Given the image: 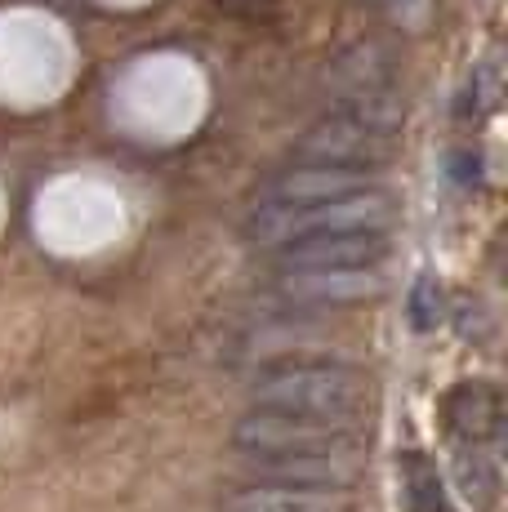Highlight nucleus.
Masks as SVG:
<instances>
[{"label": "nucleus", "instance_id": "obj_1", "mask_svg": "<svg viewBox=\"0 0 508 512\" xmlns=\"http://www.w3.org/2000/svg\"><path fill=\"white\" fill-rule=\"evenodd\" d=\"M246 392H250V410L361 423V410L370 401V379L348 361L281 357L254 370Z\"/></svg>", "mask_w": 508, "mask_h": 512}, {"label": "nucleus", "instance_id": "obj_2", "mask_svg": "<svg viewBox=\"0 0 508 512\" xmlns=\"http://www.w3.org/2000/svg\"><path fill=\"white\" fill-rule=\"evenodd\" d=\"M397 219V196L393 187H375V192L344 196V201L326 205H254L246 219V241L259 250L277 254L308 236H330V232H361V228H393Z\"/></svg>", "mask_w": 508, "mask_h": 512}, {"label": "nucleus", "instance_id": "obj_3", "mask_svg": "<svg viewBox=\"0 0 508 512\" xmlns=\"http://www.w3.org/2000/svg\"><path fill=\"white\" fill-rule=\"evenodd\" d=\"M232 446L241 459H361V423L246 410Z\"/></svg>", "mask_w": 508, "mask_h": 512}, {"label": "nucleus", "instance_id": "obj_4", "mask_svg": "<svg viewBox=\"0 0 508 512\" xmlns=\"http://www.w3.org/2000/svg\"><path fill=\"white\" fill-rule=\"evenodd\" d=\"M402 134L379 130V125L353 121V116L326 112L321 121H312L295 143L299 165H335V170H366L379 174L397 156Z\"/></svg>", "mask_w": 508, "mask_h": 512}, {"label": "nucleus", "instance_id": "obj_5", "mask_svg": "<svg viewBox=\"0 0 508 512\" xmlns=\"http://www.w3.org/2000/svg\"><path fill=\"white\" fill-rule=\"evenodd\" d=\"M388 254H393V228H361L295 241L272 254V263L277 268H384Z\"/></svg>", "mask_w": 508, "mask_h": 512}, {"label": "nucleus", "instance_id": "obj_6", "mask_svg": "<svg viewBox=\"0 0 508 512\" xmlns=\"http://www.w3.org/2000/svg\"><path fill=\"white\" fill-rule=\"evenodd\" d=\"M388 187L379 174L366 170H335V165H295V170H281L277 179L259 192V205H326V201H344V196H361Z\"/></svg>", "mask_w": 508, "mask_h": 512}, {"label": "nucleus", "instance_id": "obj_7", "mask_svg": "<svg viewBox=\"0 0 508 512\" xmlns=\"http://www.w3.org/2000/svg\"><path fill=\"white\" fill-rule=\"evenodd\" d=\"M290 303H357L384 290V268H277L272 277Z\"/></svg>", "mask_w": 508, "mask_h": 512}, {"label": "nucleus", "instance_id": "obj_8", "mask_svg": "<svg viewBox=\"0 0 508 512\" xmlns=\"http://www.w3.org/2000/svg\"><path fill=\"white\" fill-rule=\"evenodd\" d=\"M219 512H353L348 490H308V486H246L232 490Z\"/></svg>", "mask_w": 508, "mask_h": 512}, {"label": "nucleus", "instance_id": "obj_9", "mask_svg": "<svg viewBox=\"0 0 508 512\" xmlns=\"http://www.w3.org/2000/svg\"><path fill=\"white\" fill-rule=\"evenodd\" d=\"M330 94H375V90H397V67L393 54L375 41H357L353 49L330 58Z\"/></svg>", "mask_w": 508, "mask_h": 512}, {"label": "nucleus", "instance_id": "obj_10", "mask_svg": "<svg viewBox=\"0 0 508 512\" xmlns=\"http://www.w3.org/2000/svg\"><path fill=\"white\" fill-rule=\"evenodd\" d=\"M446 410H451V428L464 437V446L482 450L486 441L500 437V397H495L491 388H482V383L455 388Z\"/></svg>", "mask_w": 508, "mask_h": 512}, {"label": "nucleus", "instance_id": "obj_11", "mask_svg": "<svg viewBox=\"0 0 508 512\" xmlns=\"http://www.w3.org/2000/svg\"><path fill=\"white\" fill-rule=\"evenodd\" d=\"M410 495H415L419 512H442V486H437V472L424 459H410Z\"/></svg>", "mask_w": 508, "mask_h": 512}, {"label": "nucleus", "instance_id": "obj_12", "mask_svg": "<svg viewBox=\"0 0 508 512\" xmlns=\"http://www.w3.org/2000/svg\"><path fill=\"white\" fill-rule=\"evenodd\" d=\"M370 5H379L388 18H393V23L410 27V32H424L428 18H433V5H437V0H370Z\"/></svg>", "mask_w": 508, "mask_h": 512}, {"label": "nucleus", "instance_id": "obj_13", "mask_svg": "<svg viewBox=\"0 0 508 512\" xmlns=\"http://www.w3.org/2000/svg\"><path fill=\"white\" fill-rule=\"evenodd\" d=\"M410 321H415V330H433L437 321H442V294H437V285L428 277L410 294Z\"/></svg>", "mask_w": 508, "mask_h": 512}, {"label": "nucleus", "instance_id": "obj_14", "mask_svg": "<svg viewBox=\"0 0 508 512\" xmlns=\"http://www.w3.org/2000/svg\"><path fill=\"white\" fill-rule=\"evenodd\" d=\"M495 94H500V81H495V63L486 58V63H477L473 76H468V98H473L482 112H491V107H495Z\"/></svg>", "mask_w": 508, "mask_h": 512}]
</instances>
